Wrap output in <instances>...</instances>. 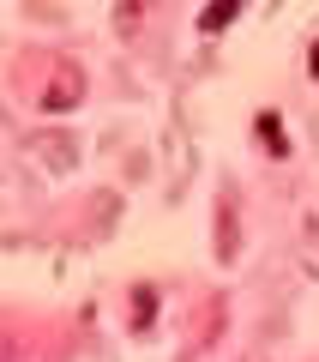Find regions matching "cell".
<instances>
[{"mask_svg": "<svg viewBox=\"0 0 319 362\" xmlns=\"http://www.w3.org/2000/svg\"><path fill=\"white\" fill-rule=\"evenodd\" d=\"M78 90H85V78H78V66H66V73L54 78L49 90H42V109H49V115H61V109L78 103Z\"/></svg>", "mask_w": 319, "mask_h": 362, "instance_id": "1", "label": "cell"}, {"mask_svg": "<svg viewBox=\"0 0 319 362\" xmlns=\"http://www.w3.org/2000/svg\"><path fill=\"white\" fill-rule=\"evenodd\" d=\"M235 13H241L235 0H211V6L199 13V30H229V25H235Z\"/></svg>", "mask_w": 319, "mask_h": 362, "instance_id": "3", "label": "cell"}, {"mask_svg": "<svg viewBox=\"0 0 319 362\" xmlns=\"http://www.w3.org/2000/svg\"><path fill=\"white\" fill-rule=\"evenodd\" d=\"M30 157L49 163V169H73V145L66 139H30Z\"/></svg>", "mask_w": 319, "mask_h": 362, "instance_id": "2", "label": "cell"}, {"mask_svg": "<svg viewBox=\"0 0 319 362\" xmlns=\"http://www.w3.org/2000/svg\"><path fill=\"white\" fill-rule=\"evenodd\" d=\"M307 73H313V78H319V42H313V61H307Z\"/></svg>", "mask_w": 319, "mask_h": 362, "instance_id": "6", "label": "cell"}, {"mask_svg": "<svg viewBox=\"0 0 319 362\" xmlns=\"http://www.w3.org/2000/svg\"><path fill=\"white\" fill-rule=\"evenodd\" d=\"M133 302H139V314H133V326H151V314H157V296H151V290H139Z\"/></svg>", "mask_w": 319, "mask_h": 362, "instance_id": "5", "label": "cell"}, {"mask_svg": "<svg viewBox=\"0 0 319 362\" xmlns=\"http://www.w3.org/2000/svg\"><path fill=\"white\" fill-rule=\"evenodd\" d=\"M259 139H265L271 151H283V133H277V115H259Z\"/></svg>", "mask_w": 319, "mask_h": 362, "instance_id": "4", "label": "cell"}]
</instances>
